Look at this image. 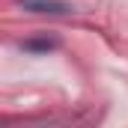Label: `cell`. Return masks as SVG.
Returning a JSON list of instances; mask_svg holds the SVG:
<instances>
[{
  "instance_id": "6da1fadb",
  "label": "cell",
  "mask_w": 128,
  "mask_h": 128,
  "mask_svg": "<svg viewBox=\"0 0 128 128\" xmlns=\"http://www.w3.org/2000/svg\"><path fill=\"white\" fill-rule=\"evenodd\" d=\"M27 9H33V12L63 15V12H68V9H72V6H68V3H63V0H27Z\"/></svg>"
},
{
  "instance_id": "7a4b0ae2",
  "label": "cell",
  "mask_w": 128,
  "mask_h": 128,
  "mask_svg": "<svg viewBox=\"0 0 128 128\" xmlns=\"http://www.w3.org/2000/svg\"><path fill=\"white\" fill-rule=\"evenodd\" d=\"M24 48H27V51H51L54 42H51V39H27Z\"/></svg>"
}]
</instances>
